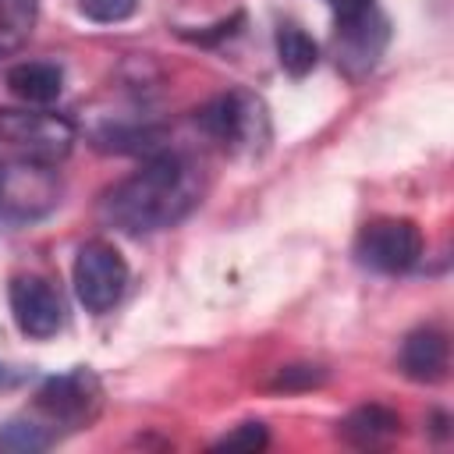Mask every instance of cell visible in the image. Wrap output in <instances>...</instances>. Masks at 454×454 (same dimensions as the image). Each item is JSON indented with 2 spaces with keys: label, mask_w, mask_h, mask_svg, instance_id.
I'll return each instance as SVG.
<instances>
[{
  "label": "cell",
  "mask_w": 454,
  "mask_h": 454,
  "mask_svg": "<svg viewBox=\"0 0 454 454\" xmlns=\"http://www.w3.org/2000/svg\"><path fill=\"white\" fill-rule=\"evenodd\" d=\"M266 426L262 422H241L238 429H231V433H223L213 447L216 450H262L266 447Z\"/></svg>",
  "instance_id": "obj_18"
},
{
  "label": "cell",
  "mask_w": 454,
  "mask_h": 454,
  "mask_svg": "<svg viewBox=\"0 0 454 454\" xmlns=\"http://www.w3.org/2000/svg\"><path fill=\"white\" fill-rule=\"evenodd\" d=\"M387 39H390V21L376 7L351 14V18H337V32H333L337 67L351 82H358L362 74H369L376 67L380 53L387 50Z\"/></svg>",
  "instance_id": "obj_7"
},
{
  "label": "cell",
  "mask_w": 454,
  "mask_h": 454,
  "mask_svg": "<svg viewBox=\"0 0 454 454\" xmlns=\"http://www.w3.org/2000/svg\"><path fill=\"white\" fill-rule=\"evenodd\" d=\"M0 142L14 153V160L57 167L74 145V128L67 117L50 110L0 106Z\"/></svg>",
  "instance_id": "obj_3"
},
{
  "label": "cell",
  "mask_w": 454,
  "mask_h": 454,
  "mask_svg": "<svg viewBox=\"0 0 454 454\" xmlns=\"http://www.w3.org/2000/svg\"><path fill=\"white\" fill-rule=\"evenodd\" d=\"M21 380V372H14V369H7V365H0V387H14Z\"/></svg>",
  "instance_id": "obj_20"
},
{
  "label": "cell",
  "mask_w": 454,
  "mask_h": 454,
  "mask_svg": "<svg viewBox=\"0 0 454 454\" xmlns=\"http://www.w3.org/2000/svg\"><path fill=\"white\" fill-rule=\"evenodd\" d=\"M450 365L447 333L436 326H419L401 344V372L415 383H440Z\"/></svg>",
  "instance_id": "obj_10"
},
{
  "label": "cell",
  "mask_w": 454,
  "mask_h": 454,
  "mask_svg": "<svg viewBox=\"0 0 454 454\" xmlns=\"http://www.w3.org/2000/svg\"><path fill=\"white\" fill-rule=\"evenodd\" d=\"M323 383H326V369H319V365H284L270 380V390L294 394V390H312V387H323Z\"/></svg>",
  "instance_id": "obj_16"
},
{
  "label": "cell",
  "mask_w": 454,
  "mask_h": 454,
  "mask_svg": "<svg viewBox=\"0 0 454 454\" xmlns=\"http://www.w3.org/2000/svg\"><path fill=\"white\" fill-rule=\"evenodd\" d=\"M7 89L11 96H18L21 103H35L46 106L60 96L64 89V71L50 60H21L7 71Z\"/></svg>",
  "instance_id": "obj_11"
},
{
  "label": "cell",
  "mask_w": 454,
  "mask_h": 454,
  "mask_svg": "<svg viewBox=\"0 0 454 454\" xmlns=\"http://www.w3.org/2000/svg\"><path fill=\"white\" fill-rule=\"evenodd\" d=\"M401 433V415L383 404H362L340 422V436L355 447H380Z\"/></svg>",
  "instance_id": "obj_12"
},
{
  "label": "cell",
  "mask_w": 454,
  "mask_h": 454,
  "mask_svg": "<svg viewBox=\"0 0 454 454\" xmlns=\"http://www.w3.org/2000/svg\"><path fill=\"white\" fill-rule=\"evenodd\" d=\"M195 124L231 156H259L270 142L266 103L248 89L213 96L206 106L195 110Z\"/></svg>",
  "instance_id": "obj_2"
},
{
  "label": "cell",
  "mask_w": 454,
  "mask_h": 454,
  "mask_svg": "<svg viewBox=\"0 0 454 454\" xmlns=\"http://www.w3.org/2000/svg\"><path fill=\"white\" fill-rule=\"evenodd\" d=\"M199 167L181 153H156L131 177L103 192L99 220L124 234H153L184 220L199 206Z\"/></svg>",
  "instance_id": "obj_1"
},
{
  "label": "cell",
  "mask_w": 454,
  "mask_h": 454,
  "mask_svg": "<svg viewBox=\"0 0 454 454\" xmlns=\"http://www.w3.org/2000/svg\"><path fill=\"white\" fill-rule=\"evenodd\" d=\"M7 298H11V316L21 333L46 340L64 326V301L46 277H32V273L14 277L7 287Z\"/></svg>",
  "instance_id": "obj_9"
},
{
  "label": "cell",
  "mask_w": 454,
  "mask_h": 454,
  "mask_svg": "<svg viewBox=\"0 0 454 454\" xmlns=\"http://www.w3.org/2000/svg\"><path fill=\"white\" fill-rule=\"evenodd\" d=\"M355 259L376 273H404L422 259V231L408 216H376L362 223Z\"/></svg>",
  "instance_id": "obj_4"
},
{
  "label": "cell",
  "mask_w": 454,
  "mask_h": 454,
  "mask_svg": "<svg viewBox=\"0 0 454 454\" xmlns=\"http://www.w3.org/2000/svg\"><path fill=\"white\" fill-rule=\"evenodd\" d=\"M60 181L53 167L14 160L0 167V216L11 220H35L57 206Z\"/></svg>",
  "instance_id": "obj_6"
},
{
  "label": "cell",
  "mask_w": 454,
  "mask_h": 454,
  "mask_svg": "<svg viewBox=\"0 0 454 454\" xmlns=\"http://www.w3.org/2000/svg\"><path fill=\"white\" fill-rule=\"evenodd\" d=\"M53 440H57V429H53L50 422H35V419H28V415L0 422V450L35 454V450H46Z\"/></svg>",
  "instance_id": "obj_14"
},
{
  "label": "cell",
  "mask_w": 454,
  "mask_h": 454,
  "mask_svg": "<svg viewBox=\"0 0 454 454\" xmlns=\"http://www.w3.org/2000/svg\"><path fill=\"white\" fill-rule=\"evenodd\" d=\"M99 380L89 369H74L64 376H50L39 394H35V408L46 415V422L57 429L60 426H85L96 419L99 411Z\"/></svg>",
  "instance_id": "obj_8"
},
{
  "label": "cell",
  "mask_w": 454,
  "mask_h": 454,
  "mask_svg": "<svg viewBox=\"0 0 454 454\" xmlns=\"http://www.w3.org/2000/svg\"><path fill=\"white\" fill-rule=\"evenodd\" d=\"M326 4L337 18H351V14H362V11L372 7V0H326Z\"/></svg>",
  "instance_id": "obj_19"
},
{
  "label": "cell",
  "mask_w": 454,
  "mask_h": 454,
  "mask_svg": "<svg viewBox=\"0 0 454 454\" xmlns=\"http://www.w3.org/2000/svg\"><path fill=\"white\" fill-rule=\"evenodd\" d=\"M277 60L291 78H305L319 64V46L298 25H280L277 28Z\"/></svg>",
  "instance_id": "obj_13"
},
{
  "label": "cell",
  "mask_w": 454,
  "mask_h": 454,
  "mask_svg": "<svg viewBox=\"0 0 454 454\" xmlns=\"http://www.w3.org/2000/svg\"><path fill=\"white\" fill-rule=\"evenodd\" d=\"M39 0H0V53L18 50L35 25Z\"/></svg>",
  "instance_id": "obj_15"
},
{
  "label": "cell",
  "mask_w": 454,
  "mask_h": 454,
  "mask_svg": "<svg viewBox=\"0 0 454 454\" xmlns=\"http://www.w3.org/2000/svg\"><path fill=\"white\" fill-rule=\"evenodd\" d=\"M128 287V262L110 241H85L74 255V294L85 312H110Z\"/></svg>",
  "instance_id": "obj_5"
},
{
  "label": "cell",
  "mask_w": 454,
  "mask_h": 454,
  "mask_svg": "<svg viewBox=\"0 0 454 454\" xmlns=\"http://www.w3.org/2000/svg\"><path fill=\"white\" fill-rule=\"evenodd\" d=\"M138 0H78V11L96 25H117L135 14Z\"/></svg>",
  "instance_id": "obj_17"
}]
</instances>
